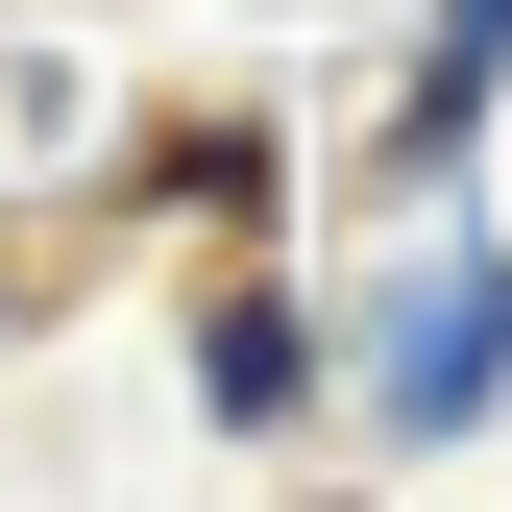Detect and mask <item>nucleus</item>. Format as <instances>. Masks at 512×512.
Here are the masks:
<instances>
[{
    "label": "nucleus",
    "instance_id": "nucleus-1",
    "mask_svg": "<svg viewBox=\"0 0 512 512\" xmlns=\"http://www.w3.org/2000/svg\"><path fill=\"white\" fill-rule=\"evenodd\" d=\"M488 391H512V244H439V269L391 293V366H366V415L439 464V439H488Z\"/></svg>",
    "mask_w": 512,
    "mask_h": 512
},
{
    "label": "nucleus",
    "instance_id": "nucleus-2",
    "mask_svg": "<svg viewBox=\"0 0 512 512\" xmlns=\"http://www.w3.org/2000/svg\"><path fill=\"white\" fill-rule=\"evenodd\" d=\"M293 342H317L293 293H220V317H196V391H220V415H293Z\"/></svg>",
    "mask_w": 512,
    "mask_h": 512
}]
</instances>
